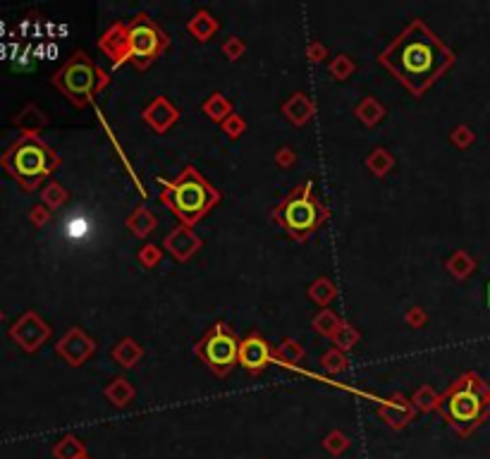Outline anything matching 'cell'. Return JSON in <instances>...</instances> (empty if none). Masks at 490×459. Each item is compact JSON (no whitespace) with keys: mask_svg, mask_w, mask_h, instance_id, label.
<instances>
[{"mask_svg":"<svg viewBox=\"0 0 490 459\" xmlns=\"http://www.w3.org/2000/svg\"><path fill=\"white\" fill-rule=\"evenodd\" d=\"M378 62L414 99H421L452 67L454 53L424 19H411L378 55Z\"/></svg>","mask_w":490,"mask_h":459,"instance_id":"cell-1","label":"cell"},{"mask_svg":"<svg viewBox=\"0 0 490 459\" xmlns=\"http://www.w3.org/2000/svg\"><path fill=\"white\" fill-rule=\"evenodd\" d=\"M161 185V204L172 211V215L187 228H194L220 204V192L196 170L187 166L175 180H158Z\"/></svg>","mask_w":490,"mask_h":459,"instance_id":"cell-2","label":"cell"},{"mask_svg":"<svg viewBox=\"0 0 490 459\" xmlns=\"http://www.w3.org/2000/svg\"><path fill=\"white\" fill-rule=\"evenodd\" d=\"M270 218L294 241H307L328 220V209L318 201L313 182H304L275 206Z\"/></svg>","mask_w":490,"mask_h":459,"instance_id":"cell-3","label":"cell"},{"mask_svg":"<svg viewBox=\"0 0 490 459\" xmlns=\"http://www.w3.org/2000/svg\"><path fill=\"white\" fill-rule=\"evenodd\" d=\"M488 395L483 388V380L474 373H464L462 378L454 385H450L448 393L440 397V412L443 417L452 423L454 428H459L462 433H467L469 428H474L486 414Z\"/></svg>","mask_w":490,"mask_h":459,"instance_id":"cell-4","label":"cell"},{"mask_svg":"<svg viewBox=\"0 0 490 459\" xmlns=\"http://www.w3.org/2000/svg\"><path fill=\"white\" fill-rule=\"evenodd\" d=\"M53 81L72 103L84 108L110 84V77L84 51H77Z\"/></svg>","mask_w":490,"mask_h":459,"instance_id":"cell-5","label":"cell"},{"mask_svg":"<svg viewBox=\"0 0 490 459\" xmlns=\"http://www.w3.org/2000/svg\"><path fill=\"white\" fill-rule=\"evenodd\" d=\"M125 24H127V29H125L122 65L125 62H132L137 70H146L170 48L168 34L153 22L151 14L137 12Z\"/></svg>","mask_w":490,"mask_h":459,"instance_id":"cell-6","label":"cell"},{"mask_svg":"<svg viewBox=\"0 0 490 459\" xmlns=\"http://www.w3.org/2000/svg\"><path fill=\"white\" fill-rule=\"evenodd\" d=\"M240 337L230 328V323L216 321L206 330V335L194 345V354L206 364L208 371L225 378L232 373L237 364H240Z\"/></svg>","mask_w":490,"mask_h":459,"instance_id":"cell-7","label":"cell"},{"mask_svg":"<svg viewBox=\"0 0 490 459\" xmlns=\"http://www.w3.org/2000/svg\"><path fill=\"white\" fill-rule=\"evenodd\" d=\"M57 163H60V158H57L46 144L38 142L36 137L22 139L8 158L10 170H12L19 180L27 182L29 187L41 180V177L51 175L57 168Z\"/></svg>","mask_w":490,"mask_h":459,"instance_id":"cell-8","label":"cell"},{"mask_svg":"<svg viewBox=\"0 0 490 459\" xmlns=\"http://www.w3.org/2000/svg\"><path fill=\"white\" fill-rule=\"evenodd\" d=\"M270 361H273V350L259 332H251L240 342V366L246 373L259 376L261 371L268 369Z\"/></svg>","mask_w":490,"mask_h":459,"instance_id":"cell-9","label":"cell"},{"mask_svg":"<svg viewBox=\"0 0 490 459\" xmlns=\"http://www.w3.org/2000/svg\"><path fill=\"white\" fill-rule=\"evenodd\" d=\"M163 249L168 251L172 259H177L184 263V261H189L198 249H201V239H198V235L192 228L179 223L175 230H170V235H165Z\"/></svg>","mask_w":490,"mask_h":459,"instance_id":"cell-10","label":"cell"},{"mask_svg":"<svg viewBox=\"0 0 490 459\" xmlns=\"http://www.w3.org/2000/svg\"><path fill=\"white\" fill-rule=\"evenodd\" d=\"M57 352L65 356L67 364L81 366L96 352V342L91 340V337L86 335L84 330H81V328H72V330L60 340V345H57Z\"/></svg>","mask_w":490,"mask_h":459,"instance_id":"cell-11","label":"cell"},{"mask_svg":"<svg viewBox=\"0 0 490 459\" xmlns=\"http://www.w3.org/2000/svg\"><path fill=\"white\" fill-rule=\"evenodd\" d=\"M142 118H144V122H146L156 134H165V132H170V127H175V124H177L179 110H177V105H175L170 99H165V96H158V99H153L151 103L144 108Z\"/></svg>","mask_w":490,"mask_h":459,"instance_id":"cell-12","label":"cell"},{"mask_svg":"<svg viewBox=\"0 0 490 459\" xmlns=\"http://www.w3.org/2000/svg\"><path fill=\"white\" fill-rule=\"evenodd\" d=\"M125 29L127 24L125 22H115L113 27L105 29V34L99 38V48L105 53V57L110 60L113 70L122 67V55H125Z\"/></svg>","mask_w":490,"mask_h":459,"instance_id":"cell-13","label":"cell"},{"mask_svg":"<svg viewBox=\"0 0 490 459\" xmlns=\"http://www.w3.org/2000/svg\"><path fill=\"white\" fill-rule=\"evenodd\" d=\"M280 110H283V115L292 124H297V127H304V124H307L309 120L313 118V113H316V103H313V101L309 99L307 94L297 91V94H292L287 101H285Z\"/></svg>","mask_w":490,"mask_h":459,"instance_id":"cell-14","label":"cell"},{"mask_svg":"<svg viewBox=\"0 0 490 459\" xmlns=\"http://www.w3.org/2000/svg\"><path fill=\"white\" fill-rule=\"evenodd\" d=\"M378 414H381V417L385 419L392 428H400L411 419V414H414V404L407 402L402 395H395V397H390L387 402H383V407L378 409Z\"/></svg>","mask_w":490,"mask_h":459,"instance_id":"cell-15","label":"cell"},{"mask_svg":"<svg viewBox=\"0 0 490 459\" xmlns=\"http://www.w3.org/2000/svg\"><path fill=\"white\" fill-rule=\"evenodd\" d=\"M218 29H220V22H218L208 10H196V14L187 22V31L201 43L211 41V38L218 34Z\"/></svg>","mask_w":490,"mask_h":459,"instance_id":"cell-16","label":"cell"},{"mask_svg":"<svg viewBox=\"0 0 490 459\" xmlns=\"http://www.w3.org/2000/svg\"><path fill=\"white\" fill-rule=\"evenodd\" d=\"M110 356H113L115 364H120L122 369H132V366H137L139 361L144 359V350L137 340L122 337V340L110 350Z\"/></svg>","mask_w":490,"mask_h":459,"instance_id":"cell-17","label":"cell"},{"mask_svg":"<svg viewBox=\"0 0 490 459\" xmlns=\"http://www.w3.org/2000/svg\"><path fill=\"white\" fill-rule=\"evenodd\" d=\"M127 230L132 232V235L137 237H149L153 230H156L158 220L156 215L151 213V211L146 209V206H137V209L132 211V213L127 215Z\"/></svg>","mask_w":490,"mask_h":459,"instance_id":"cell-18","label":"cell"},{"mask_svg":"<svg viewBox=\"0 0 490 459\" xmlns=\"http://www.w3.org/2000/svg\"><path fill=\"white\" fill-rule=\"evenodd\" d=\"M105 397L110 399V404H115V407H127L129 402L134 399V388H132V383H129L127 378H115V380H110L108 385H105Z\"/></svg>","mask_w":490,"mask_h":459,"instance_id":"cell-19","label":"cell"},{"mask_svg":"<svg viewBox=\"0 0 490 459\" xmlns=\"http://www.w3.org/2000/svg\"><path fill=\"white\" fill-rule=\"evenodd\" d=\"M201 110H203V115H208V118L213 120V122L222 124L232 115V103H230V99H225L222 94H211L206 101H203Z\"/></svg>","mask_w":490,"mask_h":459,"instance_id":"cell-20","label":"cell"},{"mask_svg":"<svg viewBox=\"0 0 490 459\" xmlns=\"http://www.w3.org/2000/svg\"><path fill=\"white\" fill-rule=\"evenodd\" d=\"M357 118L361 120L366 127H376L378 122H381L383 118H385V105L383 103H378L373 96H366V99L361 101V103L357 105Z\"/></svg>","mask_w":490,"mask_h":459,"instance_id":"cell-21","label":"cell"},{"mask_svg":"<svg viewBox=\"0 0 490 459\" xmlns=\"http://www.w3.org/2000/svg\"><path fill=\"white\" fill-rule=\"evenodd\" d=\"M335 297H337V287H335V283L330 278L313 280L311 287H309V299L316 302L318 306H323V309H326Z\"/></svg>","mask_w":490,"mask_h":459,"instance_id":"cell-22","label":"cell"},{"mask_svg":"<svg viewBox=\"0 0 490 459\" xmlns=\"http://www.w3.org/2000/svg\"><path fill=\"white\" fill-rule=\"evenodd\" d=\"M273 359L280 361V364H287V366H294L299 364V361L304 359V347L299 345L297 340H292V337H287V340L283 342V345H278L273 350Z\"/></svg>","mask_w":490,"mask_h":459,"instance_id":"cell-23","label":"cell"},{"mask_svg":"<svg viewBox=\"0 0 490 459\" xmlns=\"http://www.w3.org/2000/svg\"><path fill=\"white\" fill-rule=\"evenodd\" d=\"M392 166H395V158H392V153L387 151V148H373L371 156L366 158V168L373 172L376 177H385L387 172L392 170Z\"/></svg>","mask_w":490,"mask_h":459,"instance_id":"cell-24","label":"cell"},{"mask_svg":"<svg viewBox=\"0 0 490 459\" xmlns=\"http://www.w3.org/2000/svg\"><path fill=\"white\" fill-rule=\"evenodd\" d=\"M342 323L344 321H339V316L335 311H330V309H323L318 316H313V321H311V326H313V330L318 332V335H326V337H333L335 332L342 328Z\"/></svg>","mask_w":490,"mask_h":459,"instance_id":"cell-25","label":"cell"},{"mask_svg":"<svg viewBox=\"0 0 490 459\" xmlns=\"http://www.w3.org/2000/svg\"><path fill=\"white\" fill-rule=\"evenodd\" d=\"M359 330L352 326V323H342V328H339L337 332H335L330 340H333V345L337 347L339 352H349L352 347H357V342H359Z\"/></svg>","mask_w":490,"mask_h":459,"instance_id":"cell-26","label":"cell"},{"mask_svg":"<svg viewBox=\"0 0 490 459\" xmlns=\"http://www.w3.org/2000/svg\"><path fill=\"white\" fill-rule=\"evenodd\" d=\"M411 404H414V409H419V412H430V409H435L440 404V397L435 395V390L430 388V385H421L414 393V397H411Z\"/></svg>","mask_w":490,"mask_h":459,"instance_id":"cell-27","label":"cell"},{"mask_svg":"<svg viewBox=\"0 0 490 459\" xmlns=\"http://www.w3.org/2000/svg\"><path fill=\"white\" fill-rule=\"evenodd\" d=\"M321 364H323V369L328 371V373H333V376H337V373H342L344 369H347V354L344 352H339L337 347H333V350H328L326 354L321 356Z\"/></svg>","mask_w":490,"mask_h":459,"instance_id":"cell-28","label":"cell"},{"mask_svg":"<svg viewBox=\"0 0 490 459\" xmlns=\"http://www.w3.org/2000/svg\"><path fill=\"white\" fill-rule=\"evenodd\" d=\"M330 75L335 77L337 81H344L349 79V77L354 75V70H357V65H354V60L349 55H344V53H339L337 57H333V62H330Z\"/></svg>","mask_w":490,"mask_h":459,"instance_id":"cell-29","label":"cell"},{"mask_svg":"<svg viewBox=\"0 0 490 459\" xmlns=\"http://www.w3.org/2000/svg\"><path fill=\"white\" fill-rule=\"evenodd\" d=\"M448 270L454 275V278L462 280V278H467V275L474 270V261L469 259V256L464 254V251H457V254H452V256L448 259Z\"/></svg>","mask_w":490,"mask_h":459,"instance_id":"cell-30","label":"cell"},{"mask_svg":"<svg viewBox=\"0 0 490 459\" xmlns=\"http://www.w3.org/2000/svg\"><path fill=\"white\" fill-rule=\"evenodd\" d=\"M137 259L144 268H156V265L163 261V249H158L156 244H144L142 249H139Z\"/></svg>","mask_w":490,"mask_h":459,"instance_id":"cell-31","label":"cell"},{"mask_svg":"<svg viewBox=\"0 0 490 459\" xmlns=\"http://www.w3.org/2000/svg\"><path fill=\"white\" fill-rule=\"evenodd\" d=\"M222 127V132L227 134V137L232 139V142H235V139H240L242 134H244V129H246V122H244V118H242V115H237V113H232L230 118L225 120V122L220 124Z\"/></svg>","mask_w":490,"mask_h":459,"instance_id":"cell-32","label":"cell"},{"mask_svg":"<svg viewBox=\"0 0 490 459\" xmlns=\"http://www.w3.org/2000/svg\"><path fill=\"white\" fill-rule=\"evenodd\" d=\"M244 48L246 46H244V41H242L240 36H230L225 43H222V53H225V57H227V60H232V62L240 60V57L244 55Z\"/></svg>","mask_w":490,"mask_h":459,"instance_id":"cell-33","label":"cell"},{"mask_svg":"<svg viewBox=\"0 0 490 459\" xmlns=\"http://www.w3.org/2000/svg\"><path fill=\"white\" fill-rule=\"evenodd\" d=\"M404 323L411 328H424L426 323H428V313H426L421 306H409L404 311Z\"/></svg>","mask_w":490,"mask_h":459,"instance_id":"cell-34","label":"cell"},{"mask_svg":"<svg viewBox=\"0 0 490 459\" xmlns=\"http://www.w3.org/2000/svg\"><path fill=\"white\" fill-rule=\"evenodd\" d=\"M307 55H309V60L311 62H323L328 57V48L323 46L321 41H311L309 43V48H307Z\"/></svg>","mask_w":490,"mask_h":459,"instance_id":"cell-35","label":"cell"},{"mask_svg":"<svg viewBox=\"0 0 490 459\" xmlns=\"http://www.w3.org/2000/svg\"><path fill=\"white\" fill-rule=\"evenodd\" d=\"M46 199H48V204L51 206H60L62 201L67 199V192L62 189L60 185H51L48 187V192H46Z\"/></svg>","mask_w":490,"mask_h":459,"instance_id":"cell-36","label":"cell"},{"mask_svg":"<svg viewBox=\"0 0 490 459\" xmlns=\"http://www.w3.org/2000/svg\"><path fill=\"white\" fill-rule=\"evenodd\" d=\"M472 139H474V134L469 127H457L452 132V144H457V146H469Z\"/></svg>","mask_w":490,"mask_h":459,"instance_id":"cell-37","label":"cell"},{"mask_svg":"<svg viewBox=\"0 0 490 459\" xmlns=\"http://www.w3.org/2000/svg\"><path fill=\"white\" fill-rule=\"evenodd\" d=\"M275 163H278L280 168H289L294 163V151L289 146L278 148V153H275Z\"/></svg>","mask_w":490,"mask_h":459,"instance_id":"cell-38","label":"cell"},{"mask_svg":"<svg viewBox=\"0 0 490 459\" xmlns=\"http://www.w3.org/2000/svg\"><path fill=\"white\" fill-rule=\"evenodd\" d=\"M328 447L333 452H339V450L347 447V441H344V436H339V433H333V436L328 438Z\"/></svg>","mask_w":490,"mask_h":459,"instance_id":"cell-39","label":"cell"},{"mask_svg":"<svg viewBox=\"0 0 490 459\" xmlns=\"http://www.w3.org/2000/svg\"><path fill=\"white\" fill-rule=\"evenodd\" d=\"M486 299H488V306H490V283H488V289H486Z\"/></svg>","mask_w":490,"mask_h":459,"instance_id":"cell-40","label":"cell"}]
</instances>
